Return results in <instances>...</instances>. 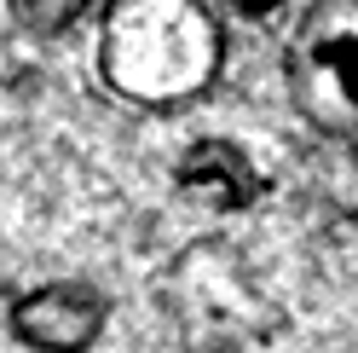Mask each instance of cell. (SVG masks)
I'll list each match as a JSON object with an SVG mask.
<instances>
[{
    "label": "cell",
    "instance_id": "6da1fadb",
    "mask_svg": "<svg viewBox=\"0 0 358 353\" xmlns=\"http://www.w3.org/2000/svg\"><path fill=\"white\" fill-rule=\"evenodd\" d=\"M99 70L133 104L196 99L220 70V24L203 0H110Z\"/></svg>",
    "mask_w": 358,
    "mask_h": 353
},
{
    "label": "cell",
    "instance_id": "8992f818",
    "mask_svg": "<svg viewBox=\"0 0 358 353\" xmlns=\"http://www.w3.org/2000/svg\"><path fill=\"white\" fill-rule=\"evenodd\" d=\"M231 6H237L243 18H255V24H266V18H272V12L283 6V0H231Z\"/></svg>",
    "mask_w": 358,
    "mask_h": 353
},
{
    "label": "cell",
    "instance_id": "7a4b0ae2",
    "mask_svg": "<svg viewBox=\"0 0 358 353\" xmlns=\"http://www.w3.org/2000/svg\"><path fill=\"white\" fill-rule=\"evenodd\" d=\"M283 76L312 127L358 139V0H312L289 35Z\"/></svg>",
    "mask_w": 358,
    "mask_h": 353
},
{
    "label": "cell",
    "instance_id": "3957f363",
    "mask_svg": "<svg viewBox=\"0 0 358 353\" xmlns=\"http://www.w3.org/2000/svg\"><path fill=\"white\" fill-rule=\"evenodd\" d=\"M17 330H24L35 347L76 353V347H87V336L99 330V301L87 296V290L52 284V290H35L24 307H17Z\"/></svg>",
    "mask_w": 358,
    "mask_h": 353
},
{
    "label": "cell",
    "instance_id": "5b68a950",
    "mask_svg": "<svg viewBox=\"0 0 358 353\" xmlns=\"http://www.w3.org/2000/svg\"><path fill=\"white\" fill-rule=\"evenodd\" d=\"M93 6H99V0H12V18L29 35H64L76 18H87Z\"/></svg>",
    "mask_w": 358,
    "mask_h": 353
},
{
    "label": "cell",
    "instance_id": "277c9868",
    "mask_svg": "<svg viewBox=\"0 0 358 353\" xmlns=\"http://www.w3.org/2000/svg\"><path fill=\"white\" fill-rule=\"evenodd\" d=\"M179 186L191 197H203V203H214V209H249L255 191H260V174L237 145L203 139V145L185 151V162H179Z\"/></svg>",
    "mask_w": 358,
    "mask_h": 353
}]
</instances>
